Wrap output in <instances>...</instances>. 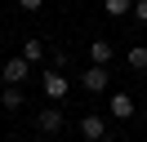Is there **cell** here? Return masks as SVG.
Instances as JSON below:
<instances>
[{"instance_id":"1","label":"cell","mask_w":147,"mask_h":142,"mask_svg":"<svg viewBox=\"0 0 147 142\" xmlns=\"http://www.w3.org/2000/svg\"><path fill=\"white\" fill-rule=\"evenodd\" d=\"M80 84H85V93H102V89L111 84V71L94 62V67H85V71H80Z\"/></svg>"},{"instance_id":"2","label":"cell","mask_w":147,"mask_h":142,"mask_svg":"<svg viewBox=\"0 0 147 142\" xmlns=\"http://www.w3.org/2000/svg\"><path fill=\"white\" fill-rule=\"evenodd\" d=\"M80 138L85 142H102L107 138V120L102 115H80Z\"/></svg>"},{"instance_id":"3","label":"cell","mask_w":147,"mask_h":142,"mask_svg":"<svg viewBox=\"0 0 147 142\" xmlns=\"http://www.w3.org/2000/svg\"><path fill=\"white\" fill-rule=\"evenodd\" d=\"M67 89H71V84H67V76L45 71V98H49V102H63V98H67Z\"/></svg>"},{"instance_id":"4","label":"cell","mask_w":147,"mask_h":142,"mask_svg":"<svg viewBox=\"0 0 147 142\" xmlns=\"http://www.w3.org/2000/svg\"><path fill=\"white\" fill-rule=\"evenodd\" d=\"M27 67H31V62L22 58V53L9 58V62H5V84H22V80H27Z\"/></svg>"},{"instance_id":"5","label":"cell","mask_w":147,"mask_h":142,"mask_svg":"<svg viewBox=\"0 0 147 142\" xmlns=\"http://www.w3.org/2000/svg\"><path fill=\"white\" fill-rule=\"evenodd\" d=\"M36 129L40 133H58L63 129V111H58V107H45V111L36 115Z\"/></svg>"},{"instance_id":"6","label":"cell","mask_w":147,"mask_h":142,"mask_svg":"<svg viewBox=\"0 0 147 142\" xmlns=\"http://www.w3.org/2000/svg\"><path fill=\"white\" fill-rule=\"evenodd\" d=\"M89 58L98 62V67H107V62L116 58V49H111V40H89Z\"/></svg>"},{"instance_id":"7","label":"cell","mask_w":147,"mask_h":142,"mask_svg":"<svg viewBox=\"0 0 147 142\" xmlns=\"http://www.w3.org/2000/svg\"><path fill=\"white\" fill-rule=\"evenodd\" d=\"M111 115H116V120H129V115H134V98L129 93H111Z\"/></svg>"},{"instance_id":"8","label":"cell","mask_w":147,"mask_h":142,"mask_svg":"<svg viewBox=\"0 0 147 142\" xmlns=\"http://www.w3.org/2000/svg\"><path fill=\"white\" fill-rule=\"evenodd\" d=\"M102 13L107 18H125V13H134V0H102Z\"/></svg>"},{"instance_id":"9","label":"cell","mask_w":147,"mask_h":142,"mask_svg":"<svg viewBox=\"0 0 147 142\" xmlns=\"http://www.w3.org/2000/svg\"><path fill=\"white\" fill-rule=\"evenodd\" d=\"M125 62H129V71H147V44H134L125 53Z\"/></svg>"},{"instance_id":"10","label":"cell","mask_w":147,"mask_h":142,"mask_svg":"<svg viewBox=\"0 0 147 142\" xmlns=\"http://www.w3.org/2000/svg\"><path fill=\"white\" fill-rule=\"evenodd\" d=\"M22 58H27V62H40V58H45V40H22Z\"/></svg>"},{"instance_id":"11","label":"cell","mask_w":147,"mask_h":142,"mask_svg":"<svg viewBox=\"0 0 147 142\" xmlns=\"http://www.w3.org/2000/svg\"><path fill=\"white\" fill-rule=\"evenodd\" d=\"M22 107V89L18 84H5V111H18Z\"/></svg>"},{"instance_id":"12","label":"cell","mask_w":147,"mask_h":142,"mask_svg":"<svg viewBox=\"0 0 147 142\" xmlns=\"http://www.w3.org/2000/svg\"><path fill=\"white\" fill-rule=\"evenodd\" d=\"M134 18H138V22H147V0H134Z\"/></svg>"},{"instance_id":"13","label":"cell","mask_w":147,"mask_h":142,"mask_svg":"<svg viewBox=\"0 0 147 142\" xmlns=\"http://www.w3.org/2000/svg\"><path fill=\"white\" fill-rule=\"evenodd\" d=\"M18 5H22V9H27V13H36V9H40V5H45V0H18Z\"/></svg>"},{"instance_id":"14","label":"cell","mask_w":147,"mask_h":142,"mask_svg":"<svg viewBox=\"0 0 147 142\" xmlns=\"http://www.w3.org/2000/svg\"><path fill=\"white\" fill-rule=\"evenodd\" d=\"M0 27H5V18H0Z\"/></svg>"}]
</instances>
